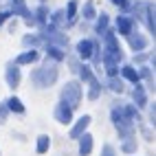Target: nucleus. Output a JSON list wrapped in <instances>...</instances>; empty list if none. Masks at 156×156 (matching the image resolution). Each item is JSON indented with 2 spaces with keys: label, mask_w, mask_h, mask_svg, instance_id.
I'll return each instance as SVG.
<instances>
[{
  "label": "nucleus",
  "mask_w": 156,
  "mask_h": 156,
  "mask_svg": "<svg viewBox=\"0 0 156 156\" xmlns=\"http://www.w3.org/2000/svg\"><path fill=\"white\" fill-rule=\"evenodd\" d=\"M77 70H79V75H81V79H84V81H88V79L92 77V73H90L88 66H77Z\"/></svg>",
  "instance_id": "5701e85b"
},
{
  "label": "nucleus",
  "mask_w": 156,
  "mask_h": 156,
  "mask_svg": "<svg viewBox=\"0 0 156 156\" xmlns=\"http://www.w3.org/2000/svg\"><path fill=\"white\" fill-rule=\"evenodd\" d=\"M55 119H57L59 123H64V126H66V123H70V121H73V108L66 106L64 101H59L57 106H55Z\"/></svg>",
  "instance_id": "7ed1b4c3"
},
{
  "label": "nucleus",
  "mask_w": 156,
  "mask_h": 156,
  "mask_svg": "<svg viewBox=\"0 0 156 156\" xmlns=\"http://www.w3.org/2000/svg\"><path fill=\"white\" fill-rule=\"evenodd\" d=\"M37 42V37H24V44L29 46V44H35Z\"/></svg>",
  "instance_id": "c756f323"
},
{
  "label": "nucleus",
  "mask_w": 156,
  "mask_h": 156,
  "mask_svg": "<svg viewBox=\"0 0 156 156\" xmlns=\"http://www.w3.org/2000/svg\"><path fill=\"white\" fill-rule=\"evenodd\" d=\"M57 79V66L53 59H46V64L42 68H37L31 73V81L35 84V88H51Z\"/></svg>",
  "instance_id": "f257e3e1"
},
{
  "label": "nucleus",
  "mask_w": 156,
  "mask_h": 156,
  "mask_svg": "<svg viewBox=\"0 0 156 156\" xmlns=\"http://www.w3.org/2000/svg\"><path fill=\"white\" fill-rule=\"evenodd\" d=\"M5 79H7V84L11 86V88H16V86L20 84V68H18V64H9V66H7Z\"/></svg>",
  "instance_id": "423d86ee"
},
{
  "label": "nucleus",
  "mask_w": 156,
  "mask_h": 156,
  "mask_svg": "<svg viewBox=\"0 0 156 156\" xmlns=\"http://www.w3.org/2000/svg\"><path fill=\"white\" fill-rule=\"evenodd\" d=\"M106 31H108V16H106V13H101L99 22H97V33L101 35V33H106Z\"/></svg>",
  "instance_id": "412c9836"
},
{
  "label": "nucleus",
  "mask_w": 156,
  "mask_h": 156,
  "mask_svg": "<svg viewBox=\"0 0 156 156\" xmlns=\"http://www.w3.org/2000/svg\"><path fill=\"white\" fill-rule=\"evenodd\" d=\"M117 31L123 35H132V18L128 16H119L117 18Z\"/></svg>",
  "instance_id": "1a4fd4ad"
},
{
  "label": "nucleus",
  "mask_w": 156,
  "mask_h": 156,
  "mask_svg": "<svg viewBox=\"0 0 156 156\" xmlns=\"http://www.w3.org/2000/svg\"><path fill=\"white\" fill-rule=\"evenodd\" d=\"M101 156H117V152H114V147H112L110 143H106L101 147Z\"/></svg>",
  "instance_id": "b1692460"
},
{
  "label": "nucleus",
  "mask_w": 156,
  "mask_h": 156,
  "mask_svg": "<svg viewBox=\"0 0 156 156\" xmlns=\"http://www.w3.org/2000/svg\"><path fill=\"white\" fill-rule=\"evenodd\" d=\"M108 86H110V90H112V92H123V81H121L117 75L108 79Z\"/></svg>",
  "instance_id": "6ab92c4d"
},
{
  "label": "nucleus",
  "mask_w": 156,
  "mask_h": 156,
  "mask_svg": "<svg viewBox=\"0 0 156 156\" xmlns=\"http://www.w3.org/2000/svg\"><path fill=\"white\" fill-rule=\"evenodd\" d=\"M121 150L126 152V154H134V152H136V139H132V136H130L126 143L121 145Z\"/></svg>",
  "instance_id": "aec40b11"
},
{
  "label": "nucleus",
  "mask_w": 156,
  "mask_h": 156,
  "mask_svg": "<svg viewBox=\"0 0 156 156\" xmlns=\"http://www.w3.org/2000/svg\"><path fill=\"white\" fill-rule=\"evenodd\" d=\"M46 53H48V57L53 59V62H62V59L66 57V53H64V51H62V46H57V44H48Z\"/></svg>",
  "instance_id": "f8f14e48"
},
{
  "label": "nucleus",
  "mask_w": 156,
  "mask_h": 156,
  "mask_svg": "<svg viewBox=\"0 0 156 156\" xmlns=\"http://www.w3.org/2000/svg\"><path fill=\"white\" fill-rule=\"evenodd\" d=\"M84 18H95V7H92V2H86V7H84Z\"/></svg>",
  "instance_id": "393cba45"
},
{
  "label": "nucleus",
  "mask_w": 156,
  "mask_h": 156,
  "mask_svg": "<svg viewBox=\"0 0 156 156\" xmlns=\"http://www.w3.org/2000/svg\"><path fill=\"white\" fill-rule=\"evenodd\" d=\"M9 16H11V11H0V24H2V22H5V20H7Z\"/></svg>",
  "instance_id": "c85d7f7f"
},
{
  "label": "nucleus",
  "mask_w": 156,
  "mask_h": 156,
  "mask_svg": "<svg viewBox=\"0 0 156 156\" xmlns=\"http://www.w3.org/2000/svg\"><path fill=\"white\" fill-rule=\"evenodd\" d=\"M48 147H51V136H48V134H40V136H37V145H35V152L37 154H46Z\"/></svg>",
  "instance_id": "9b49d317"
},
{
  "label": "nucleus",
  "mask_w": 156,
  "mask_h": 156,
  "mask_svg": "<svg viewBox=\"0 0 156 156\" xmlns=\"http://www.w3.org/2000/svg\"><path fill=\"white\" fill-rule=\"evenodd\" d=\"M121 73H123V77H126V79H130V81H132V84H139V79H141V77H139V73L134 70L132 66H123V68H121Z\"/></svg>",
  "instance_id": "dca6fc26"
},
{
  "label": "nucleus",
  "mask_w": 156,
  "mask_h": 156,
  "mask_svg": "<svg viewBox=\"0 0 156 156\" xmlns=\"http://www.w3.org/2000/svg\"><path fill=\"white\" fill-rule=\"evenodd\" d=\"M132 97H134V101H136V106H145V103H147V97H145V90L141 88V86H136L134 88V92H132Z\"/></svg>",
  "instance_id": "a211bd4d"
},
{
  "label": "nucleus",
  "mask_w": 156,
  "mask_h": 156,
  "mask_svg": "<svg viewBox=\"0 0 156 156\" xmlns=\"http://www.w3.org/2000/svg\"><path fill=\"white\" fill-rule=\"evenodd\" d=\"M75 13H77V2L70 0V2H68V11H66V18L70 20V22H75Z\"/></svg>",
  "instance_id": "4be33fe9"
},
{
  "label": "nucleus",
  "mask_w": 156,
  "mask_h": 156,
  "mask_svg": "<svg viewBox=\"0 0 156 156\" xmlns=\"http://www.w3.org/2000/svg\"><path fill=\"white\" fill-rule=\"evenodd\" d=\"M5 119H7V108L0 106V123H5Z\"/></svg>",
  "instance_id": "cd10ccee"
},
{
  "label": "nucleus",
  "mask_w": 156,
  "mask_h": 156,
  "mask_svg": "<svg viewBox=\"0 0 156 156\" xmlns=\"http://www.w3.org/2000/svg\"><path fill=\"white\" fill-rule=\"evenodd\" d=\"M44 37L53 40V42H55L57 46H64V44H66V35H62L55 27H46V29H44Z\"/></svg>",
  "instance_id": "6e6552de"
},
{
  "label": "nucleus",
  "mask_w": 156,
  "mask_h": 156,
  "mask_svg": "<svg viewBox=\"0 0 156 156\" xmlns=\"http://www.w3.org/2000/svg\"><path fill=\"white\" fill-rule=\"evenodd\" d=\"M77 141H79V156H88L92 152V134L84 132Z\"/></svg>",
  "instance_id": "0eeeda50"
},
{
  "label": "nucleus",
  "mask_w": 156,
  "mask_h": 156,
  "mask_svg": "<svg viewBox=\"0 0 156 156\" xmlns=\"http://www.w3.org/2000/svg\"><path fill=\"white\" fill-rule=\"evenodd\" d=\"M35 59H37V51H27L16 59V64H33Z\"/></svg>",
  "instance_id": "2eb2a0df"
},
{
  "label": "nucleus",
  "mask_w": 156,
  "mask_h": 156,
  "mask_svg": "<svg viewBox=\"0 0 156 156\" xmlns=\"http://www.w3.org/2000/svg\"><path fill=\"white\" fill-rule=\"evenodd\" d=\"M64 18H66V13H64V11L53 13V24H62V22H64Z\"/></svg>",
  "instance_id": "a878e982"
},
{
  "label": "nucleus",
  "mask_w": 156,
  "mask_h": 156,
  "mask_svg": "<svg viewBox=\"0 0 156 156\" xmlns=\"http://www.w3.org/2000/svg\"><path fill=\"white\" fill-rule=\"evenodd\" d=\"M44 16H46L44 9H37V20H44Z\"/></svg>",
  "instance_id": "7c9ffc66"
},
{
  "label": "nucleus",
  "mask_w": 156,
  "mask_h": 156,
  "mask_svg": "<svg viewBox=\"0 0 156 156\" xmlns=\"http://www.w3.org/2000/svg\"><path fill=\"white\" fill-rule=\"evenodd\" d=\"M5 108L11 110V112H16V114H24V106H22V101H20L18 97H9Z\"/></svg>",
  "instance_id": "ddd939ff"
},
{
  "label": "nucleus",
  "mask_w": 156,
  "mask_h": 156,
  "mask_svg": "<svg viewBox=\"0 0 156 156\" xmlns=\"http://www.w3.org/2000/svg\"><path fill=\"white\" fill-rule=\"evenodd\" d=\"M112 5H117V7H121V9H128L130 0H112Z\"/></svg>",
  "instance_id": "bb28decb"
},
{
  "label": "nucleus",
  "mask_w": 156,
  "mask_h": 156,
  "mask_svg": "<svg viewBox=\"0 0 156 156\" xmlns=\"http://www.w3.org/2000/svg\"><path fill=\"white\" fill-rule=\"evenodd\" d=\"M88 81H90V92H88V99H90V101H95V99L99 97V92H101V86H99V81H97L95 77H90Z\"/></svg>",
  "instance_id": "f3484780"
},
{
  "label": "nucleus",
  "mask_w": 156,
  "mask_h": 156,
  "mask_svg": "<svg viewBox=\"0 0 156 156\" xmlns=\"http://www.w3.org/2000/svg\"><path fill=\"white\" fill-rule=\"evenodd\" d=\"M11 7H13V16H16V13H18V16H22L29 24H33V22H35L33 13H31L29 9L24 7V0H11Z\"/></svg>",
  "instance_id": "39448f33"
},
{
  "label": "nucleus",
  "mask_w": 156,
  "mask_h": 156,
  "mask_svg": "<svg viewBox=\"0 0 156 156\" xmlns=\"http://www.w3.org/2000/svg\"><path fill=\"white\" fill-rule=\"evenodd\" d=\"M92 51H95V44H92L90 40H81V42L77 44V55L84 57V59H88L92 55Z\"/></svg>",
  "instance_id": "9d476101"
},
{
  "label": "nucleus",
  "mask_w": 156,
  "mask_h": 156,
  "mask_svg": "<svg viewBox=\"0 0 156 156\" xmlns=\"http://www.w3.org/2000/svg\"><path fill=\"white\" fill-rule=\"evenodd\" d=\"M88 126H90V117H88V114H84V117H81V119L75 123V126H73V130H70L68 136H70L73 141H77V139L81 136V134H84V132L88 130Z\"/></svg>",
  "instance_id": "20e7f679"
},
{
  "label": "nucleus",
  "mask_w": 156,
  "mask_h": 156,
  "mask_svg": "<svg viewBox=\"0 0 156 156\" xmlns=\"http://www.w3.org/2000/svg\"><path fill=\"white\" fill-rule=\"evenodd\" d=\"M130 46L134 48V51H143L145 46H147V40H145L143 35H130Z\"/></svg>",
  "instance_id": "4468645a"
},
{
  "label": "nucleus",
  "mask_w": 156,
  "mask_h": 156,
  "mask_svg": "<svg viewBox=\"0 0 156 156\" xmlns=\"http://www.w3.org/2000/svg\"><path fill=\"white\" fill-rule=\"evenodd\" d=\"M62 101L70 108H77L81 101V86L77 81H68V84L62 88Z\"/></svg>",
  "instance_id": "f03ea898"
}]
</instances>
